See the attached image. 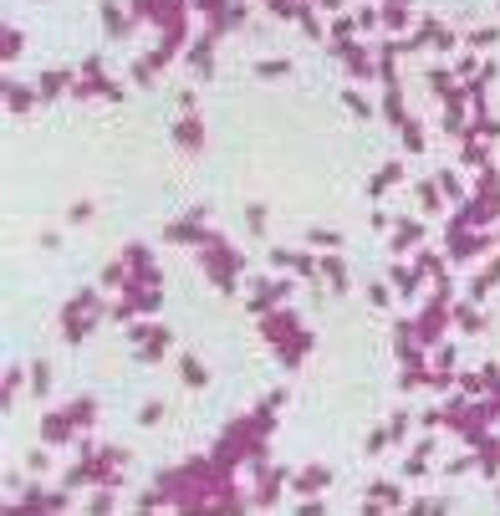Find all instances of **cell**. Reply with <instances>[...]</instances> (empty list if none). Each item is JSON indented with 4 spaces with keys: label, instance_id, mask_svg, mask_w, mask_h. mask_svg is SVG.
I'll use <instances>...</instances> for the list:
<instances>
[{
    "label": "cell",
    "instance_id": "obj_8",
    "mask_svg": "<svg viewBox=\"0 0 500 516\" xmlns=\"http://www.w3.org/2000/svg\"><path fill=\"white\" fill-rule=\"evenodd\" d=\"M36 102H41V93H31V87H16V82H6V108H10V113H31Z\"/></svg>",
    "mask_w": 500,
    "mask_h": 516
},
{
    "label": "cell",
    "instance_id": "obj_12",
    "mask_svg": "<svg viewBox=\"0 0 500 516\" xmlns=\"http://www.w3.org/2000/svg\"><path fill=\"white\" fill-rule=\"evenodd\" d=\"M398 179H403V169H398V164H388V169H378L373 179H367V195H383V189L398 184Z\"/></svg>",
    "mask_w": 500,
    "mask_h": 516
},
{
    "label": "cell",
    "instance_id": "obj_20",
    "mask_svg": "<svg viewBox=\"0 0 500 516\" xmlns=\"http://www.w3.org/2000/svg\"><path fill=\"white\" fill-rule=\"evenodd\" d=\"M164 419V404H159V399H153V404H143L138 409V424H159Z\"/></svg>",
    "mask_w": 500,
    "mask_h": 516
},
{
    "label": "cell",
    "instance_id": "obj_26",
    "mask_svg": "<svg viewBox=\"0 0 500 516\" xmlns=\"http://www.w3.org/2000/svg\"><path fill=\"white\" fill-rule=\"evenodd\" d=\"M342 102H347V108H352V113H358V118H373V108H367V102H363L358 93H342Z\"/></svg>",
    "mask_w": 500,
    "mask_h": 516
},
{
    "label": "cell",
    "instance_id": "obj_2",
    "mask_svg": "<svg viewBox=\"0 0 500 516\" xmlns=\"http://www.w3.org/2000/svg\"><path fill=\"white\" fill-rule=\"evenodd\" d=\"M164 240H174V246H209L215 236H209V230L189 215V220H169V225H164Z\"/></svg>",
    "mask_w": 500,
    "mask_h": 516
},
{
    "label": "cell",
    "instance_id": "obj_5",
    "mask_svg": "<svg viewBox=\"0 0 500 516\" xmlns=\"http://www.w3.org/2000/svg\"><path fill=\"white\" fill-rule=\"evenodd\" d=\"M174 144H179L184 153H194V149H200V144H204V123H200V118H194V113H184V118L174 123Z\"/></svg>",
    "mask_w": 500,
    "mask_h": 516
},
{
    "label": "cell",
    "instance_id": "obj_25",
    "mask_svg": "<svg viewBox=\"0 0 500 516\" xmlns=\"http://www.w3.org/2000/svg\"><path fill=\"white\" fill-rule=\"evenodd\" d=\"M16 389H21V368H6V394H0V404H10Z\"/></svg>",
    "mask_w": 500,
    "mask_h": 516
},
{
    "label": "cell",
    "instance_id": "obj_23",
    "mask_svg": "<svg viewBox=\"0 0 500 516\" xmlns=\"http://www.w3.org/2000/svg\"><path fill=\"white\" fill-rule=\"evenodd\" d=\"M296 21H301V31H307V36H322V21H317V16H311V10H307V6H301V16H296Z\"/></svg>",
    "mask_w": 500,
    "mask_h": 516
},
{
    "label": "cell",
    "instance_id": "obj_21",
    "mask_svg": "<svg viewBox=\"0 0 500 516\" xmlns=\"http://www.w3.org/2000/svg\"><path fill=\"white\" fill-rule=\"evenodd\" d=\"M67 220H72V225H82V220H92V200H77L72 210H67Z\"/></svg>",
    "mask_w": 500,
    "mask_h": 516
},
{
    "label": "cell",
    "instance_id": "obj_28",
    "mask_svg": "<svg viewBox=\"0 0 500 516\" xmlns=\"http://www.w3.org/2000/svg\"><path fill=\"white\" fill-rule=\"evenodd\" d=\"M26 466H31V470H46L51 455H46V450H31V455H26Z\"/></svg>",
    "mask_w": 500,
    "mask_h": 516
},
{
    "label": "cell",
    "instance_id": "obj_14",
    "mask_svg": "<svg viewBox=\"0 0 500 516\" xmlns=\"http://www.w3.org/2000/svg\"><path fill=\"white\" fill-rule=\"evenodd\" d=\"M102 21H108V36H128V31H133V26L117 16V6H113V0H102Z\"/></svg>",
    "mask_w": 500,
    "mask_h": 516
},
{
    "label": "cell",
    "instance_id": "obj_11",
    "mask_svg": "<svg viewBox=\"0 0 500 516\" xmlns=\"http://www.w3.org/2000/svg\"><path fill=\"white\" fill-rule=\"evenodd\" d=\"M322 276L332 281V292H347V266H342L337 256H322Z\"/></svg>",
    "mask_w": 500,
    "mask_h": 516
},
{
    "label": "cell",
    "instance_id": "obj_19",
    "mask_svg": "<svg viewBox=\"0 0 500 516\" xmlns=\"http://www.w3.org/2000/svg\"><path fill=\"white\" fill-rule=\"evenodd\" d=\"M454 322H459V332H480V317H475V307H459V312H454Z\"/></svg>",
    "mask_w": 500,
    "mask_h": 516
},
{
    "label": "cell",
    "instance_id": "obj_16",
    "mask_svg": "<svg viewBox=\"0 0 500 516\" xmlns=\"http://www.w3.org/2000/svg\"><path fill=\"white\" fill-rule=\"evenodd\" d=\"M21 51H26V36L16 31V26H10V31H6V46H0V57H6V61H16Z\"/></svg>",
    "mask_w": 500,
    "mask_h": 516
},
{
    "label": "cell",
    "instance_id": "obj_7",
    "mask_svg": "<svg viewBox=\"0 0 500 516\" xmlns=\"http://www.w3.org/2000/svg\"><path fill=\"white\" fill-rule=\"evenodd\" d=\"M169 343H174V332H169V327H153V338L143 343V353H138V363H159V358L169 353Z\"/></svg>",
    "mask_w": 500,
    "mask_h": 516
},
{
    "label": "cell",
    "instance_id": "obj_9",
    "mask_svg": "<svg viewBox=\"0 0 500 516\" xmlns=\"http://www.w3.org/2000/svg\"><path fill=\"white\" fill-rule=\"evenodd\" d=\"M179 379L189 383V389H204V383H209V373H204V363H200L194 353H184V358H179Z\"/></svg>",
    "mask_w": 500,
    "mask_h": 516
},
{
    "label": "cell",
    "instance_id": "obj_15",
    "mask_svg": "<svg viewBox=\"0 0 500 516\" xmlns=\"http://www.w3.org/2000/svg\"><path fill=\"white\" fill-rule=\"evenodd\" d=\"M307 240H311V246H322V251H337V246H342L337 230H322V225H317V230H307Z\"/></svg>",
    "mask_w": 500,
    "mask_h": 516
},
{
    "label": "cell",
    "instance_id": "obj_1",
    "mask_svg": "<svg viewBox=\"0 0 500 516\" xmlns=\"http://www.w3.org/2000/svg\"><path fill=\"white\" fill-rule=\"evenodd\" d=\"M200 261H204L209 281H215L220 292H235V276L245 271V256L235 251V246H225V240H209V246H200Z\"/></svg>",
    "mask_w": 500,
    "mask_h": 516
},
{
    "label": "cell",
    "instance_id": "obj_10",
    "mask_svg": "<svg viewBox=\"0 0 500 516\" xmlns=\"http://www.w3.org/2000/svg\"><path fill=\"white\" fill-rule=\"evenodd\" d=\"M72 419H77V430H87L92 419H97V399L82 394V399H72Z\"/></svg>",
    "mask_w": 500,
    "mask_h": 516
},
{
    "label": "cell",
    "instance_id": "obj_17",
    "mask_svg": "<svg viewBox=\"0 0 500 516\" xmlns=\"http://www.w3.org/2000/svg\"><path fill=\"white\" fill-rule=\"evenodd\" d=\"M245 230H250V236L266 230V204H245Z\"/></svg>",
    "mask_w": 500,
    "mask_h": 516
},
{
    "label": "cell",
    "instance_id": "obj_24",
    "mask_svg": "<svg viewBox=\"0 0 500 516\" xmlns=\"http://www.w3.org/2000/svg\"><path fill=\"white\" fill-rule=\"evenodd\" d=\"M148 338H153L148 322H133V327H128V343H133V347H138V343H148Z\"/></svg>",
    "mask_w": 500,
    "mask_h": 516
},
{
    "label": "cell",
    "instance_id": "obj_3",
    "mask_svg": "<svg viewBox=\"0 0 500 516\" xmlns=\"http://www.w3.org/2000/svg\"><path fill=\"white\" fill-rule=\"evenodd\" d=\"M77 434V419H72V409H57V414H41V440L46 445H67Z\"/></svg>",
    "mask_w": 500,
    "mask_h": 516
},
{
    "label": "cell",
    "instance_id": "obj_30",
    "mask_svg": "<svg viewBox=\"0 0 500 516\" xmlns=\"http://www.w3.org/2000/svg\"><path fill=\"white\" fill-rule=\"evenodd\" d=\"M317 6H322V10H337V6H342V0H317Z\"/></svg>",
    "mask_w": 500,
    "mask_h": 516
},
{
    "label": "cell",
    "instance_id": "obj_22",
    "mask_svg": "<svg viewBox=\"0 0 500 516\" xmlns=\"http://www.w3.org/2000/svg\"><path fill=\"white\" fill-rule=\"evenodd\" d=\"M41 506L46 511H67V491H41Z\"/></svg>",
    "mask_w": 500,
    "mask_h": 516
},
{
    "label": "cell",
    "instance_id": "obj_6",
    "mask_svg": "<svg viewBox=\"0 0 500 516\" xmlns=\"http://www.w3.org/2000/svg\"><path fill=\"white\" fill-rule=\"evenodd\" d=\"M327 481H332V470H327V466H307V470L291 475V491H322Z\"/></svg>",
    "mask_w": 500,
    "mask_h": 516
},
{
    "label": "cell",
    "instance_id": "obj_29",
    "mask_svg": "<svg viewBox=\"0 0 500 516\" xmlns=\"http://www.w3.org/2000/svg\"><path fill=\"white\" fill-rule=\"evenodd\" d=\"M490 41H495V31H470L465 36V46H490Z\"/></svg>",
    "mask_w": 500,
    "mask_h": 516
},
{
    "label": "cell",
    "instance_id": "obj_13",
    "mask_svg": "<svg viewBox=\"0 0 500 516\" xmlns=\"http://www.w3.org/2000/svg\"><path fill=\"white\" fill-rule=\"evenodd\" d=\"M256 77L260 82H276V77H291V61L276 57V61H256Z\"/></svg>",
    "mask_w": 500,
    "mask_h": 516
},
{
    "label": "cell",
    "instance_id": "obj_27",
    "mask_svg": "<svg viewBox=\"0 0 500 516\" xmlns=\"http://www.w3.org/2000/svg\"><path fill=\"white\" fill-rule=\"evenodd\" d=\"M419 200H424V210H439V189L434 184H419Z\"/></svg>",
    "mask_w": 500,
    "mask_h": 516
},
{
    "label": "cell",
    "instance_id": "obj_4",
    "mask_svg": "<svg viewBox=\"0 0 500 516\" xmlns=\"http://www.w3.org/2000/svg\"><path fill=\"white\" fill-rule=\"evenodd\" d=\"M36 82H41V87H36L41 102H51V97H61V93H72V87H77V72H72V67H46Z\"/></svg>",
    "mask_w": 500,
    "mask_h": 516
},
{
    "label": "cell",
    "instance_id": "obj_18",
    "mask_svg": "<svg viewBox=\"0 0 500 516\" xmlns=\"http://www.w3.org/2000/svg\"><path fill=\"white\" fill-rule=\"evenodd\" d=\"M51 389V368L46 363H31V394H46Z\"/></svg>",
    "mask_w": 500,
    "mask_h": 516
}]
</instances>
